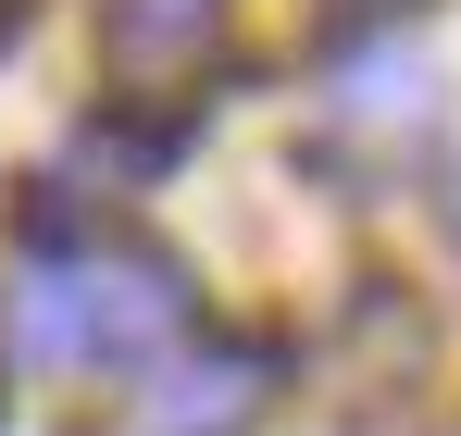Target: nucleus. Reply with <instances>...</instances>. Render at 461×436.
<instances>
[{
  "label": "nucleus",
  "instance_id": "nucleus-1",
  "mask_svg": "<svg viewBox=\"0 0 461 436\" xmlns=\"http://www.w3.org/2000/svg\"><path fill=\"white\" fill-rule=\"evenodd\" d=\"M275 386H287V350L275 337H187L138 386V436H262Z\"/></svg>",
  "mask_w": 461,
  "mask_h": 436
},
{
  "label": "nucleus",
  "instance_id": "nucleus-2",
  "mask_svg": "<svg viewBox=\"0 0 461 436\" xmlns=\"http://www.w3.org/2000/svg\"><path fill=\"white\" fill-rule=\"evenodd\" d=\"M76 312H87V362H138V374H162V350L200 324L187 262L162 250H100V275H76Z\"/></svg>",
  "mask_w": 461,
  "mask_h": 436
},
{
  "label": "nucleus",
  "instance_id": "nucleus-3",
  "mask_svg": "<svg viewBox=\"0 0 461 436\" xmlns=\"http://www.w3.org/2000/svg\"><path fill=\"white\" fill-rule=\"evenodd\" d=\"M225 50V0H100V75L125 100H162Z\"/></svg>",
  "mask_w": 461,
  "mask_h": 436
},
{
  "label": "nucleus",
  "instance_id": "nucleus-4",
  "mask_svg": "<svg viewBox=\"0 0 461 436\" xmlns=\"http://www.w3.org/2000/svg\"><path fill=\"white\" fill-rule=\"evenodd\" d=\"M162 162H187V113H162V100H100L76 125L87 187H162Z\"/></svg>",
  "mask_w": 461,
  "mask_h": 436
},
{
  "label": "nucleus",
  "instance_id": "nucleus-5",
  "mask_svg": "<svg viewBox=\"0 0 461 436\" xmlns=\"http://www.w3.org/2000/svg\"><path fill=\"white\" fill-rule=\"evenodd\" d=\"M13 337H25V362H87V312H76V275H38V287L13 299Z\"/></svg>",
  "mask_w": 461,
  "mask_h": 436
},
{
  "label": "nucleus",
  "instance_id": "nucleus-6",
  "mask_svg": "<svg viewBox=\"0 0 461 436\" xmlns=\"http://www.w3.org/2000/svg\"><path fill=\"white\" fill-rule=\"evenodd\" d=\"M399 13H424V0H337V38L349 25H399Z\"/></svg>",
  "mask_w": 461,
  "mask_h": 436
},
{
  "label": "nucleus",
  "instance_id": "nucleus-7",
  "mask_svg": "<svg viewBox=\"0 0 461 436\" xmlns=\"http://www.w3.org/2000/svg\"><path fill=\"white\" fill-rule=\"evenodd\" d=\"M449 237H461V162H449Z\"/></svg>",
  "mask_w": 461,
  "mask_h": 436
}]
</instances>
